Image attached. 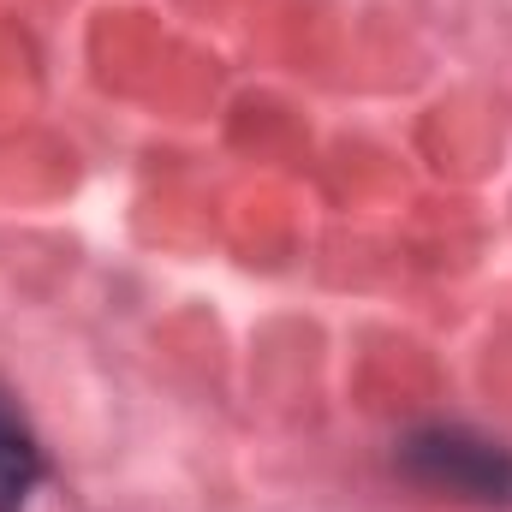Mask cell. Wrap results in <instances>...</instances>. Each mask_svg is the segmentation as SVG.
<instances>
[{
    "mask_svg": "<svg viewBox=\"0 0 512 512\" xmlns=\"http://www.w3.org/2000/svg\"><path fill=\"white\" fill-rule=\"evenodd\" d=\"M48 477V459H42V441L30 435V423L12 411V399L0 393V512H24L30 495L42 489Z\"/></svg>",
    "mask_w": 512,
    "mask_h": 512,
    "instance_id": "2",
    "label": "cell"
},
{
    "mask_svg": "<svg viewBox=\"0 0 512 512\" xmlns=\"http://www.w3.org/2000/svg\"><path fill=\"white\" fill-rule=\"evenodd\" d=\"M393 459L429 495H447L465 507H512V447L465 429V423L411 429Z\"/></svg>",
    "mask_w": 512,
    "mask_h": 512,
    "instance_id": "1",
    "label": "cell"
}]
</instances>
